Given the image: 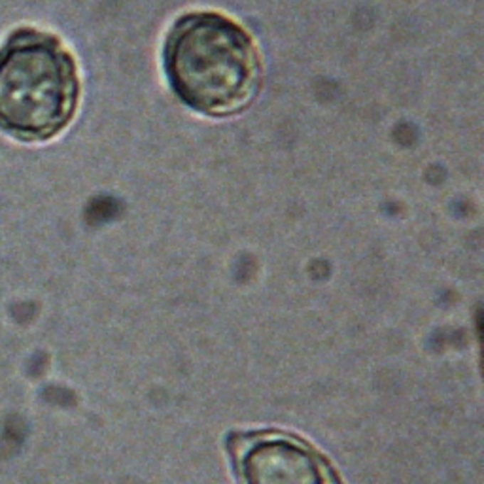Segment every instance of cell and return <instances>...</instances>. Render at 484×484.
<instances>
[{
    "label": "cell",
    "instance_id": "3957f363",
    "mask_svg": "<svg viewBox=\"0 0 484 484\" xmlns=\"http://www.w3.org/2000/svg\"><path fill=\"white\" fill-rule=\"evenodd\" d=\"M244 484H339L322 454L286 435L253 439L242 451Z\"/></svg>",
    "mask_w": 484,
    "mask_h": 484
},
{
    "label": "cell",
    "instance_id": "7a4b0ae2",
    "mask_svg": "<svg viewBox=\"0 0 484 484\" xmlns=\"http://www.w3.org/2000/svg\"><path fill=\"white\" fill-rule=\"evenodd\" d=\"M80 97L74 57L57 36L17 28L0 46V129L38 142L70 123Z\"/></svg>",
    "mask_w": 484,
    "mask_h": 484
},
{
    "label": "cell",
    "instance_id": "6da1fadb",
    "mask_svg": "<svg viewBox=\"0 0 484 484\" xmlns=\"http://www.w3.org/2000/svg\"><path fill=\"white\" fill-rule=\"evenodd\" d=\"M165 74L172 91L204 116L246 108L261 83L253 38L227 16L195 11L180 17L165 42Z\"/></svg>",
    "mask_w": 484,
    "mask_h": 484
}]
</instances>
